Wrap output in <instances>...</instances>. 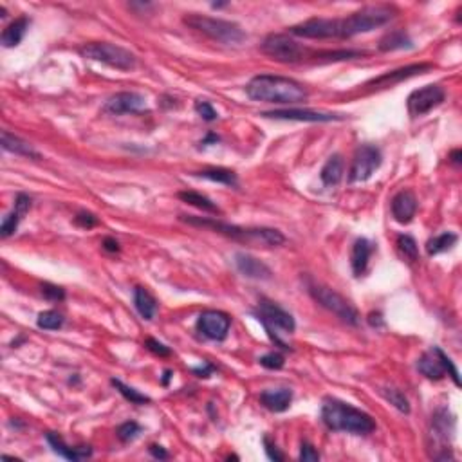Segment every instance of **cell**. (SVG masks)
I'll use <instances>...</instances> for the list:
<instances>
[{"label": "cell", "instance_id": "5bb4252c", "mask_svg": "<svg viewBox=\"0 0 462 462\" xmlns=\"http://www.w3.org/2000/svg\"><path fill=\"white\" fill-rule=\"evenodd\" d=\"M231 327V318L223 311H208L200 312L199 320H197V330H199L205 338L214 340V342H223L228 336Z\"/></svg>", "mask_w": 462, "mask_h": 462}, {"label": "cell", "instance_id": "7bdbcfd3", "mask_svg": "<svg viewBox=\"0 0 462 462\" xmlns=\"http://www.w3.org/2000/svg\"><path fill=\"white\" fill-rule=\"evenodd\" d=\"M300 461H303V462L320 461V454L316 452L314 446L309 445V443H303L302 448H300Z\"/></svg>", "mask_w": 462, "mask_h": 462}, {"label": "cell", "instance_id": "d590c367", "mask_svg": "<svg viewBox=\"0 0 462 462\" xmlns=\"http://www.w3.org/2000/svg\"><path fill=\"white\" fill-rule=\"evenodd\" d=\"M381 394L385 396V399L390 401V404H394L399 412L403 413H408L410 412V403L408 399H406V396H404L403 392L399 390V388H383Z\"/></svg>", "mask_w": 462, "mask_h": 462}, {"label": "cell", "instance_id": "484cf974", "mask_svg": "<svg viewBox=\"0 0 462 462\" xmlns=\"http://www.w3.org/2000/svg\"><path fill=\"white\" fill-rule=\"evenodd\" d=\"M134 305L136 311L139 312L143 320H154V316L157 312V302L156 298L152 296L145 287H136L134 289Z\"/></svg>", "mask_w": 462, "mask_h": 462}, {"label": "cell", "instance_id": "ffe728a7", "mask_svg": "<svg viewBox=\"0 0 462 462\" xmlns=\"http://www.w3.org/2000/svg\"><path fill=\"white\" fill-rule=\"evenodd\" d=\"M29 208H31V197L26 196V193H18L17 199H15V208L13 212H9L8 215L4 217V221H2V226H0V235H2V239H8V237H11L17 231L18 224H20V221L24 218V215L29 212Z\"/></svg>", "mask_w": 462, "mask_h": 462}, {"label": "cell", "instance_id": "8d00e7d4", "mask_svg": "<svg viewBox=\"0 0 462 462\" xmlns=\"http://www.w3.org/2000/svg\"><path fill=\"white\" fill-rule=\"evenodd\" d=\"M118 437H120L123 443H130V440H134L136 437L141 433V427H139L138 422L134 421H129V422H123L120 428H118Z\"/></svg>", "mask_w": 462, "mask_h": 462}, {"label": "cell", "instance_id": "7dc6e473", "mask_svg": "<svg viewBox=\"0 0 462 462\" xmlns=\"http://www.w3.org/2000/svg\"><path fill=\"white\" fill-rule=\"evenodd\" d=\"M150 454L154 455L156 459H166V457H168V454H166L165 449H163V446H157V445L150 446Z\"/></svg>", "mask_w": 462, "mask_h": 462}, {"label": "cell", "instance_id": "f1b7e54d", "mask_svg": "<svg viewBox=\"0 0 462 462\" xmlns=\"http://www.w3.org/2000/svg\"><path fill=\"white\" fill-rule=\"evenodd\" d=\"M457 240H459V237L455 235V233H452V231H445V233H440V235H437V237H433V239L428 240L427 253L430 255V257H433V255H439V253H445V251H448V249L454 248Z\"/></svg>", "mask_w": 462, "mask_h": 462}, {"label": "cell", "instance_id": "4dcf8cb0", "mask_svg": "<svg viewBox=\"0 0 462 462\" xmlns=\"http://www.w3.org/2000/svg\"><path fill=\"white\" fill-rule=\"evenodd\" d=\"M179 199L188 202V205L196 206V208L202 209V212H208V214H218L221 209L217 208L215 202H212V199H208L202 193H197V191H181L179 193Z\"/></svg>", "mask_w": 462, "mask_h": 462}, {"label": "cell", "instance_id": "9c48e42d", "mask_svg": "<svg viewBox=\"0 0 462 462\" xmlns=\"http://www.w3.org/2000/svg\"><path fill=\"white\" fill-rule=\"evenodd\" d=\"M417 370L427 376L428 379L439 381L448 374L449 378L454 379L457 387H461V379H459V370L455 369L454 361L449 360L448 356L443 352L440 346H431L430 351L424 352L417 360Z\"/></svg>", "mask_w": 462, "mask_h": 462}, {"label": "cell", "instance_id": "44dd1931", "mask_svg": "<svg viewBox=\"0 0 462 462\" xmlns=\"http://www.w3.org/2000/svg\"><path fill=\"white\" fill-rule=\"evenodd\" d=\"M235 264L237 269L248 278H255V280H269L271 278V269L251 255L239 253L235 257Z\"/></svg>", "mask_w": 462, "mask_h": 462}, {"label": "cell", "instance_id": "f35d334b", "mask_svg": "<svg viewBox=\"0 0 462 462\" xmlns=\"http://www.w3.org/2000/svg\"><path fill=\"white\" fill-rule=\"evenodd\" d=\"M74 224L83 228V230H90V228L98 226L99 218L94 214H90V212H78L74 217Z\"/></svg>", "mask_w": 462, "mask_h": 462}, {"label": "cell", "instance_id": "836d02e7", "mask_svg": "<svg viewBox=\"0 0 462 462\" xmlns=\"http://www.w3.org/2000/svg\"><path fill=\"white\" fill-rule=\"evenodd\" d=\"M433 431L445 440H448V436L454 431V421H452V417H448L446 410H439L433 415Z\"/></svg>", "mask_w": 462, "mask_h": 462}, {"label": "cell", "instance_id": "74e56055", "mask_svg": "<svg viewBox=\"0 0 462 462\" xmlns=\"http://www.w3.org/2000/svg\"><path fill=\"white\" fill-rule=\"evenodd\" d=\"M258 361H260V365H262L264 369L269 370H280L285 363L284 356H282L280 352H269V354L262 356Z\"/></svg>", "mask_w": 462, "mask_h": 462}, {"label": "cell", "instance_id": "bcb514c9", "mask_svg": "<svg viewBox=\"0 0 462 462\" xmlns=\"http://www.w3.org/2000/svg\"><path fill=\"white\" fill-rule=\"evenodd\" d=\"M103 249H107L111 253H118V251H120V244H118V240L109 237V239L103 240Z\"/></svg>", "mask_w": 462, "mask_h": 462}, {"label": "cell", "instance_id": "681fc988", "mask_svg": "<svg viewBox=\"0 0 462 462\" xmlns=\"http://www.w3.org/2000/svg\"><path fill=\"white\" fill-rule=\"evenodd\" d=\"M172 376H173L172 370H165V376H163V385H165V387L168 385V381H170V378H172Z\"/></svg>", "mask_w": 462, "mask_h": 462}, {"label": "cell", "instance_id": "1f68e13d", "mask_svg": "<svg viewBox=\"0 0 462 462\" xmlns=\"http://www.w3.org/2000/svg\"><path fill=\"white\" fill-rule=\"evenodd\" d=\"M397 251H399L401 257L406 260V262H415L419 258V248L415 239L410 235H399L396 240Z\"/></svg>", "mask_w": 462, "mask_h": 462}, {"label": "cell", "instance_id": "4fadbf2b", "mask_svg": "<svg viewBox=\"0 0 462 462\" xmlns=\"http://www.w3.org/2000/svg\"><path fill=\"white\" fill-rule=\"evenodd\" d=\"M289 33L300 38H312V40L340 38L338 18H309L305 22L289 27Z\"/></svg>", "mask_w": 462, "mask_h": 462}, {"label": "cell", "instance_id": "d4e9b609", "mask_svg": "<svg viewBox=\"0 0 462 462\" xmlns=\"http://www.w3.org/2000/svg\"><path fill=\"white\" fill-rule=\"evenodd\" d=\"M343 173H345V161H343L340 154H334V156L327 159V163L321 168L320 179L325 186H336V184L342 182Z\"/></svg>", "mask_w": 462, "mask_h": 462}, {"label": "cell", "instance_id": "cb8c5ba5", "mask_svg": "<svg viewBox=\"0 0 462 462\" xmlns=\"http://www.w3.org/2000/svg\"><path fill=\"white\" fill-rule=\"evenodd\" d=\"M370 255H372V244L367 239H358L352 246L351 266L356 276H361L369 267Z\"/></svg>", "mask_w": 462, "mask_h": 462}, {"label": "cell", "instance_id": "7c38bea8", "mask_svg": "<svg viewBox=\"0 0 462 462\" xmlns=\"http://www.w3.org/2000/svg\"><path fill=\"white\" fill-rule=\"evenodd\" d=\"M446 93L440 85H424L421 89L413 90L406 99V109L412 118H421V116L428 114L436 107H439L440 103L445 102Z\"/></svg>", "mask_w": 462, "mask_h": 462}, {"label": "cell", "instance_id": "ee69618b", "mask_svg": "<svg viewBox=\"0 0 462 462\" xmlns=\"http://www.w3.org/2000/svg\"><path fill=\"white\" fill-rule=\"evenodd\" d=\"M264 446H266V454H267V457L271 459V461H275V462H280V461H284V454H282L280 449L276 448V445L275 443H271V440L267 439H264Z\"/></svg>", "mask_w": 462, "mask_h": 462}, {"label": "cell", "instance_id": "ba28073f", "mask_svg": "<svg viewBox=\"0 0 462 462\" xmlns=\"http://www.w3.org/2000/svg\"><path fill=\"white\" fill-rule=\"evenodd\" d=\"M309 294H311L321 307H325L327 311L338 316L340 320L345 321V324H360V312H358V309H356L349 300H345L342 294L336 293L334 289L321 284H309Z\"/></svg>", "mask_w": 462, "mask_h": 462}, {"label": "cell", "instance_id": "7402d4cb", "mask_svg": "<svg viewBox=\"0 0 462 462\" xmlns=\"http://www.w3.org/2000/svg\"><path fill=\"white\" fill-rule=\"evenodd\" d=\"M260 403L271 412H285L293 403V390L291 388H269L260 394Z\"/></svg>", "mask_w": 462, "mask_h": 462}, {"label": "cell", "instance_id": "3957f363", "mask_svg": "<svg viewBox=\"0 0 462 462\" xmlns=\"http://www.w3.org/2000/svg\"><path fill=\"white\" fill-rule=\"evenodd\" d=\"M321 421L329 430L367 436L376 430V421L363 410L340 399L327 397L321 404Z\"/></svg>", "mask_w": 462, "mask_h": 462}, {"label": "cell", "instance_id": "b9f144b4", "mask_svg": "<svg viewBox=\"0 0 462 462\" xmlns=\"http://www.w3.org/2000/svg\"><path fill=\"white\" fill-rule=\"evenodd\" d=\"M145 346H147L150 352H154L156 356H161V358H166V356L172 354V349H170V346H166L165 343L157 342V340L154 338H148L147 342H145Z\"/></svg>", "mask_w": 462, "mask_h": 462}, {"label": "cell", "instance_id": "f546056e", "mask_svg": "<svg viewBox=\"0 0 462 462\" xmlns=\"http://www.w3.org/2000/svg\"><path fill=\"white\" fill-rule=\"evenodd\" d=\"M196 175L197 177L208 179V181L221 182V184H226V186H237V173L228 168H206L196 172Z\"/></svg>", "mask_w": 462, "mask_h": 462}, {"label": "cell", "instance_id": "2e32d148", "mask_svg": "<svg viewBox=\"0 0 462 462\" xmlns=\"http://www.w3.org/2000/svg\"><path fill=\"white\" fill-rule=\"evenodd\" d=\"M264 118L273 120H289V121H309V123H329V121H342V114H330V112L307 111V109H284V111L264 112Z\"/></svg>", "mask_w": 462, "mask_h": 462}, {"label": "cell", "instance_id": "ac0fdd59", "mask_svg": "<svg viewBox=\"0 0 462 462\" xmlns=\"http://www.w3.org/2000/svg\"><path fill=\"white\" fill-rule=\"evenodd\" d=\"M417 212V199L412 190H401L392 199V215L399 224H408Z\"/></svg>", "mask_w": 462, "mask_h": 462}, {"label": "cell", "instance_id": "277c9868", "mask_svg": "<svg viewBox=\"0 0 462 462\" xmlns=\"http://www.w3.org/2000/svg\"><path fill=\"white\" fill-rule=\"evenodd\" d=\"M394 13H396V8L387 4L367 6L349 17L338 18V36L340 38H352L361 33L374 31V29L390 22Z\"/></svg>", "mask_w": 462, "mask_h": 462}, {"label": "cell", "instance_id": "7a4b0ae2", "mask_svg": "<svg viewBox=\"0 0 462 462\" xmlns=\"http://www.w3.org/2000/svg\"><path fill=\"white\" fill-rule=\"evenodd\" d=\"M181 221L191 224V226L209 228L221 235L242 242L246 246H262V248H276L285 242V237L278 230L273 228H242L235 224H228L217 218L191 217V215H181Z\"/></svg>", "mask_w": 462, "mask_h": 462}, {"label": "cell", "instance_id": "f6af8a7d", "mask_svg": "<svg viewBox=\"0 0 462 462\" xmlns=\"http://www.w3.org/2000/svg\"><path fill=\"white\" fill-rule=\"evenodd\" d=\"M191 370H193V374H197L199 378H209V376H212V372L215 370V367H214V365L206 363L205 367H196V369H191Z\"/></svg>", "mask_w": 462, "mask_h": 462}, {"label": "cell", "instance_id": "5b68a950", "mask_svg": "<svg viewBox=\"0 0 462 462\" xmlns=\"http://www.w3.org/2000/svg\"><path fill=\"white\" fill-rule=\"evenodd\" d=\"M182 22H184V26L190 27V29H196V31L202 33V35H206L208 38H212V40H217L226 45L242 44V42L248 38L246 31L239 24L231 22V20H223V18L190 13L182 18Z\"/></svg>", "mask_w": 462, "mask_h": 462}, {"label": "cell", "instance_id": "83f0119b", "mask_svg": "<svg viewBox=\"0 0 462 462\" xmlns=\"http://www.w3.org/2000/svg\"><path fill=\"white\" fill-rule=\"evenodd\" d=\"M413 42L404 29H394V31L387 33L379 40V51L388 53V51H397V49H412Z\"/></svg>", "mask_w": 462, "mask_h": 462}, {"label": "cell", "instance_id": "6da1fadb", "mask_svg": "<svg viewBox=\"0 0 462 462\" xmlns=\"http://www.w3.org/2000/svg\"><path fill=\"white\" fill-rule=\"evenodd\" d=\"M246 94L255 102L294 105L309 98V90L293 78L276 74H258L246 85Z\"/></svg>", "mask_w": 462, "mask_h": 462}, {"label": "cell", "instance_id": "60d3db41", "mask_svg": "<svg viewBox=\"0 0 462 462\" xmlns=\"http://www.w3.org/2000/svg\"><path fill=\"white\" fill-rule=\"evenodd\" d=\"M42 294H44L47 300H51V302H62L63 298H65V291H63L62 287H58V285H53V284L42 285Z\"/></svg>", "mask_w": 462, "mask_h": 462}, {"label": "cell", "instance_id": "4316f807", "mask_svg": "<svg viewBox=\"0 0 462 462\" xmlns=\"http://www.w3.org/2000/svg\"><path fill=\"white\" fill-rule=\"evenodd\" d=\"M29 24H31V20L27 17H20L17 18V20H13V22L9 24L4 31H2V38H0L2 45H4V47H15V45L20 44V42L24 40V36H26L27 29H29Z\"/></svg>", "mask_w": 462, "mask_h": 462}, {"label": "cell", "instance_id": "603a6c76", "mask_svg": "<svg viewBox=\"0 0 462 462\" xmlns=\"http://www.w3.org/2000/svg\"><path fill=\"white\" fill-rule=\"evenodd\" d=\"M2 148L6 152H11L15 156H22V157H29V159H40V152H36L33 148L31 143L24 141L22 138H18L15 134H9L8 130H2Z\"/></svg>", "mask_w": 462, "mask_h": 462}, {"label": "cell", "instance_id": "e575fe53", "mask_svg": "<svg viewBox=\"0 0 462 462\" xmlns=\"http://www.w3.org/2000/svg\"><path fill=\"white\" fill-rule=\"evenodd\" d=\"M63 321L65 320H63V316L60 314V312L49 309V311H44L38 314L36 324H38V327L44 330H58L63 325Z\"/></svg>", "mask_w": 462, "mask_h": 462}, {"label": "cell", "instance_id": "52a82bcc", "mask_svg": "<svg viewBox=\"0 0 462 462\" xmlns=\"http://www.w3.org/2000/svg\"><path fill=\"white\" fill-rule=\"evenodd\" d=\"M260 49L264 54L282 63H298L309 58H316V53L307 49L305 45L298 44L289 35H280V33L266 36L260 44Z\"/></svg>", "mask_w": 462, "mask_h": 462}, {"label": "cell", "instance_id": "8992f818", "mask_svg": "<svg viewBox=\"0 0 462 462\" xmlns=\"http://www.w3.org/2000/svg\"><path fill=\"white\" fill-rule=\"evenodd\" d=\"M78 51L87 60L102 62L112 69H118V71H132L134 67L138 65L136 54L121 45L111 44V42H89V44L81 45Z\"/></svg>", "mask_w": 462, "mask_h": 462}, {"label": "cell", "instance_id": "8fae6325", "mask_svg": "<svg viewBox=\"0 0 462 462\" xmlns=\"http://www.w3.org/2000/svg\"><path fill=\"white\" fill-rule=\"evenodd\" d=\"M383 156L381 150L374 145H361L358 147L352 159L351 170H349V181L352 184L356 182H365L369 181L374 175V172L381 166Z\"/></svg>", "mask_w": 462, "mask_h": 462}, {"label": "cell", "instance_id": "e0dca14e", "mask_svg": "<svg viewBox=\"0 0 462 462\" xmlns=\"http://www.w3.org/2000/svg\"><path fill=\"white\" fill-rule=\"evenodd\" d=\"M431 63H413V65H406L401 67V69H396V71L387 72V74L379 76L376 80L369 81V83L365 85V87H369V89H381V87H392V85L401 83L403 80H408V78H413V76L417 74H424L431 69Z\"/></svg>", "mask_w": 462, "mask_h": 462}, {"label": "cell", "instance_id": "d6a6232c", "mask_svg": "<svg viewBox=\"0 0 462 462\" xmlns=\"http://www.w3.org/2000/svg\"><path fill=\"white\" fill-rule=\"evenodd\" d=\"M112 387L116 388V390L120 392L121 396L125 397L127 401H130L132 404H147L150 403V397L145 396V394H141V392H138L136 388L129 387V385H125L121 379H111Z\"/></svg>", "mask_w": 462, "mask_h": 462}, {"label": "cell", "instance_id": "ab89813d", "mask_svg": "<svg viewBox=\"0 0 462 462\" xmlns=\"http://www.w3.org/2000/svg\"><path fill=\"white\" fill-rule=\"evenodd\" d=\"M196 112L205 121H215L218 118L217 111H215V109L212 107V103H209V102H202V99H199V102L196 103Z\"/></svg>", "mask_w": 462, "mask_h": 462}, {"label": "cell", "instance_id": "9a60e30c", "mask_svg": "<svg viewBox=\"0 0 462 462\" xmlns=\"http://www.w3.org/2000/svg\"><path fill=\"white\" fill-rule=\"evenodd\" d=\"M143 111H147V98L139 93H118L103 105V112L111 116L139 114Z\"/></svg>", "mask_w": 462, "mask_h": 462}, {"label": "cell", "instance_id": "d6986e66", "mask_svg": "<svg viewBox=\"0 0 462 462\" xmlns=\"http://www.w3.org/2000/svg\"><path fill=\"white\" fill-rule=\"evenodd\" d=\"M49 446L53 448L54 454H58L60 457L67 459V461L78 462L83 461V459H89L93 455V448L90 446H69L63 443V439L54 431H47V436H45Z\"/></svg>", "mask_w": 462, "mask_h": 462}, {"label": "cell", "instance_id": "c3c4849f", "mask_svg": "<svg viewBox=\"0 0 462 462\" xmlns=\"http://www.w3.org/2000/svg\"><path fill=\"white\" fill-rule=\"evenodd\" d=\"M449 159H452V163L459 165V163H461V150H454V152H452V156H449Z\"/></svg>", "mask_w": 462, "mask_h": 462}, {"label": "cell", "instance_id": "30bf717a", "mask_svg": "<svg viewBox=\"0 0 462 462\" xmlns=\"http://www.w3.org/2000/svg\"><path fill=\"white\" fill-rule=\"evenodd\" d=\"M257 320L266 327L267 334L271 336L273 329L282 330L284 334H293L296 329V321L287 311H284L280 305H276L275 302H269L266 298H262L258 302L257 311H255Z\"/></svg>", "mask_w": 462, "mask_h": 462}]
</instances>
